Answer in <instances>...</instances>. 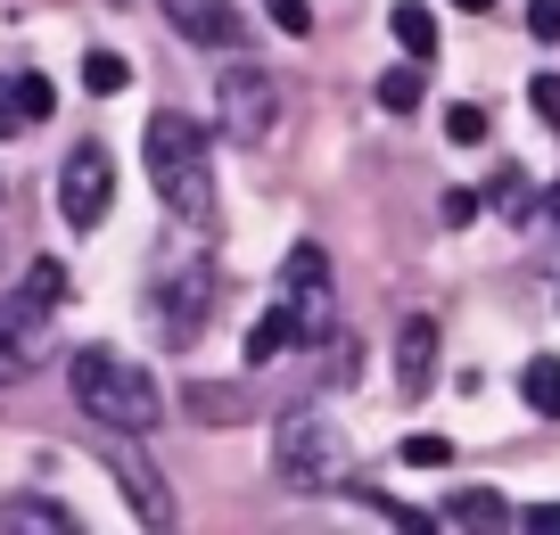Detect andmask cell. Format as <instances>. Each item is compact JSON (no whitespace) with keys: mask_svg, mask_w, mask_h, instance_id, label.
I'll return each mask as SVG.
<instances>
[{"mask_svg":"<svg viewBox=\"0 0 560 535\" xmlns=\"http://www.w3.org/2000/svg\"><path fill=\"white\" fill-rule=\"evenodd\" d=\"M454 9H478V18H487V9H494V0H454Z\"/></svg>","mask_w":560,"mask_h":535,"instance_id":"obj_32","label":"cell"},{"mask_svg":"<svg viewBox=\"0 0 560 535\" xmlns=\"http://www.w3.org/2000/svg\"><path fill=\"white\" fill-rule=\"evenodd\" d=\"M140 156H149V190H158L190 231H207V223H214L207 132H198L190 116H174V107H158V116H149V132H140Z\"/></svg>","mask_w":560,"mask_h":535,"instance_id":"obj_1","label":"cell"},{"mask_svg":"<svg viewBox=\"0 0 560 535\" xmlns=\"http://www.w3.org/2000/svg\"><path fill=\"white\" fill-rule=\"evenodd\" d=\"M165 25H174L182 42H198V50H240V9L231 0H158Z\"/></svg>","mask_w":560,"mask_h":535,"instance_id":"obj_9","label":"cell"},{"mask_svg":"<svg viewBox=\"0 0 560 535\" xmlns=\"http://www.w3.org/2000/svg\"><path fill=\"white\" fill-rule=\"evenodd\" d=\"M520 527H536V535H560V502H536V511H520Z\"/></svg>","mask_w":560,"mask_h":535,"instance_id":"obj_29","label":"cell"},{"mask_svg":"<svg viewBox=\"0 0 560 535\" xmlns=\"http://www.w3.org/2000/svg\"><path fill=\"white\" fill-rule=\"evenodd\" d=\"M445 140H454V149H478V140H487V107H445Z\"/></svg>","mask_w":560,"mask_h":535,"instance_id":"obj_20","label":"cell"},{"mask_svg":"<svg viewBox=\"0 0 560 535\" xmlns=\"http://www.w3.org/2000/svg\"><path fill=\"white\" fill-rule=\"evenodd\" d=\"M527 107H536V124L560 132V74H536V83H527Z\"/></svg>","mask_w":560,"mask_h":535,"instance_id":"obj_24","label":"cell"},{"mask_svg":"<svg viewBox=\"0 0 560 535\" xmlns=\"http://www.w3.org/2000/svg\"><path fill=\"white\" fill-rule=\"evenodd\" d=\"M438 214H445L454 231H462V223H478V190H445V207H438Z\"/></svg>","mask_w":560,"mask_h":535,"instance_id":"obj_28","label":"cell"},{"mask_svg":"<svg viewBox=\"0 0 560 535\" xmlns=\"http://www.w3.org/2000/svg\"><path fill=\"white\" fill-rule=\"evenodd\" d=\"M272 462L289 486H330V478H347V437H338L330 412H289L272 437Z\"/></svg>","mask_w":560,"mask_h":535,"instance_id":"obj_5","label":"cell"},{"mask_svg":"<svg viewBox=\"0 0 560 535\" xmlns=\"http://www.w3.org/2000/svg\"><path fill=\"white\" fill-rule=\"evenodd\" d=\"M280 313H289V329H298V346H330L338 338V296H330V256H322L314 240L289 247V264H280Z\"/></svg>","mask_w":560,"mask_h":535,"instance_id":"obj_3","label":"cell"},{"mask_svg":"<svg viewBox=\"0 0 560 535\" xmlns=\"http://www.w3.org/2000/svg\"><path fill=\"white\" fill-rule=\"evenodd\" d=\"M124 83H132V67H124L116 50H91V58H83V91H100V100H116Z\"/></svg>","mask_w":560,"mask_h":535,"instance_id":"obj_19","label":"cell"},{"mask_svg":"<svg viewBox=\"0 0 560 535\" xmlns=\"http://www.w3.org/2000/svg\"><path fill=\"white\" fill-rule=\"evenodd\" d=\"M272 25L280 34H305V25H314V0H272Z\"/></svg>","mask_w":560,"mask_h":535,"instance_id":"obj_27","label":"cell"},{"mask_svg":"<svg viewBox=\"0 0 560 535\" xmlns=\"http://www.w3.org/2000/svg\"><path fill=\"white\" fill-rule=\"evenodd\" d=\"M527 34H536V42H560V0H527Z\"/></svg>","mask_w":560,"mask_h":535,"instance_id":"obj_26","label":"cell"},{"mask_svg":"<svg viewBox=\"0 0 560 535\" xmlns=\"http://www.w3.org/2000/svg\"><path fill=\"white\" fill-rule=\"evenodd\" d=\"M214 124H223L231 140H272L280 124V83L256 67V58H223V74H214Z\"/></svg>","mask_w":560,"mask_h":535,"instance_id":"obj_4","label":"cell"},{"mask_svg":"<svg viewBox=\"0 0 560 535\" xmlns=\"http://www.w3.org/2000/svg\"><path fill=\"white\" fill-rule=\"evenodd\" d=\"M158 322H165V338L174 346H190L198 329H207V305H214V264H182V272H165V289H158Z\"/></svg>","mask_w":560,"mask_h":535,"instance_id":"obj_8","label":"cell"},{"mask_svg":"<svg viewBox=\"0 0 560 535\" xmlns=\"http://www.w3.org/2000/svg\"><path fill=\"white\" fill-rule=\"evenodd\" d=\"M18 124H25V116H18V83H0V140L18 132Z\"/></svg>","mask_w":560,"mask_h":535,"instance_id":"obj_30","label":"cell"},{"mask_svg":"<svg viewBox=\"0 0 560 535\" xmlns=\"http://www.w3.org/2000/svg\"><path fill=\"white\" fill-rule=\"evenodd\" d=\"M42 346H50V322H42V313L0 305V387H9V380H25V371L42 363Z\"/></svg>","mask_w":560,"mask_h":535,"instance_id":"obj_10","label":"cell"},{"mask_svg":"<svg viewBox=\"0 0 560 535\" xmlns=\"http://www.w3.org/2000/svg\"><path fill=\"white\" fill-rule=\"evenodd\" d=\"M190 412L198 420H231L240 412V387H190Z\"/></svg>","mask_w":560,"mask_h":535,"instance_id":"obj_23","label":"cell"},{"mask_svg":"<svg viewBox=\"0 0 560 535\" xmlns=\"http://www.w3.org/2000/svg\"><path fill=\"white\" fill-rule=\"evenodd\" d=\"M494 207H503L511 223H527V214H536V190H527L520 173H503V182H494Z\"/></svg>","mask_w":560,"mask_h":535,"instance_id":"obj_22","label":"cell"},{"mask_svg":"<svg viewBox=\"0 0 560 535\" xmlns=\"http://www.w3.org/2000/svg\"><path fill=\"white\" fill-rule=\"evenodd\" d=\"M107 207H116V165H107L100 140H83V149L58 165V214H67L74 231H100Z\"/></svg>","mask_w":560,"mask_h":535,"instance_id":"obj_6","label":"cell"},{"mask_svg":"<svg viewBox=\"0 0 560 535\" xmlns=\"http://www.w3.org/2000/svg\"><path fill=\"white\" fill-rule=\"evenodd\" d=\"M503 495H494V486H462L454 502H445V527H503Z\"/></svg>","mask_w":560,"mask_h":535,"instance_id":"obj_14","label":"cell"},{"mask_svg":"<svg viewBox=\"0 0 560 535\" xmlns=\"http://www.w3.org/2000/svg\"><path fill=\"white\" fill-rule=\"evenodd\" d=\"M544 214H552V231H560V182H552V190H544Z\"/></svg>","mask_w":560,"mask_h":535,"instance_id":"obj_31","label":"cell"},{"mask_svg":"<svg viewBox=\"0 0 560 535\" xmlns=\"http://www.w3.org/2000/svg\"><path fill=\"white\" fill-rule=\"evenodd\" d=\"M387 25H396V42H404V58H438V9H420V0H396L387 9Z\"/></svg>","mask_w":560,"mask_h":535,"instance_id":"obj_12","label":"cell"},{"mask_svg":"<svg viewBox=\"0 0 560 535\" xmlns=\"http://www.w3.org/2000/svg\"><path fill=\"white\" fill-rule=\"evenodd\" d=\"M404 462L412 469H445L454 462V437H404Z\"/></svg>","mask_w":560,"mask_h":535,"instance_id":"obj_21","label":"cell"},{"mask_svg":"<svg viewBox=\"0 0 560 535\" xmlns=\"http://www.w3.org/2000/svg\"><path fill=\"white\" fill-rule=\"evenodd\" d=\"M420 100H429V67H420V58H404V67H387V74H380V107L412 116Z\"/></svg>","mask_w":560,"mask_h":535,"instance_id":"obj_15","label":"cell"},{"mask_svg":"<svg viewBox=\"0 0 560 535\" xmlns=\"http://www.w3.org/2000/svg\"><path fill=\"white\" fill-rule=\"evenodd\" d=\"M396 380H404V396H429V380H438V322L429 313H412L396 329Z\"/></svg>","mask_w":560,"mask_h":535,"instance_id":"obj_11","label":"cell"},{"mask_svg":"<svg viewBox=\"0 0 560 535\" xmlns=\"http://www.w3.org/2000/svg\"><path fill=\"white\" fill-rule=\"evenodd\" d=\"M18 116H25V124L50 116V83H42V74H18Z\"/></svg>","mask_w":560,"mask_h":535,"instance_id":"obj_25","label":"cell"},{"mask_svg":"<svg viewBox=\"0 0 560 535\" xmlns=\"http://www.w3.org/2000/svg\"><path fill=\"white\" fill-rule=\"evenodd\" d=\"M9 527H42V535H67V527H74V511H67V502H50V495H25V502H9Z\"/></svg>","mask_w":560,"mask_h":535,"instance_id":"obj_16","label":"cell"},{"mask_svg":"<svg viewBox=\"0 0 560 535\" xmlns=\"http://www.w3.org/2000/svg\"><path fill=\"white\" fill-rule=\"evenodd\" d=\"M67 387H74V404H83L100 429H124V437L158 429V412H165L158 380H149L140 363H124V354H107V346H83V354H74Z\"/></svg>","mask_w":560,"mask_h":535,"instance_id":"obj_2","label":"cell"},{"mask_svg":"<svg viewBox=\"0 0 560 535\" xmlns=\"http://www.w3.org/2000/svg\"><path fill=\"white\" fill-rule=\"evenodd\" d=\"M520 396H527V412H544V420L560 412V363H552V354H544V363H527Z\"/></svg>","mask_w":560,"mask_h":535,"instance_id":"obj_18","label":"cell"},{"mask_svg":"<svg viewBox=\"0 0 560 535\" xmlns=\"http://www.w3.org/2000/svg\"><path fill=\"white\" fill-rule=\"evenodd\" d=\"M58 296H67V272H58L50 256H34V264H25V280H18V296H9V305H25V313H42V322H50V313H58Z\"/></svg>","mask_w":560,"mask_h":535,"instance_id":"obj_13","label":"cell"},{"mask_svg":"<svg viewBox=\"0 0 560 535\" xmlns=\"http://www.w3.org/2000/svg\"><path fill=\"white\" fill-rule=\"evenodd\" d=\"M280 346H298V329H289V313H280V305H272V313H264V322H256V329H247V363H256V371H264V363H272V354H280Z\"/></svg>","mask_w":560,"mask_h":535,"instance_id":"obj_17","label":"cell"},{"mask_svg":"<svg viewBox=\"0 0 560 535\" xmlns=\"http://www.w3.org/2000/svg\"><path fill=\"white\" fill-rule=\"evenodd\" d=\"M100 462L116 469V486H124V502H132V519H140V527H174V495H165V478H158V469H149L132 445H124V429H107Z\"/></svg>","mask_w":560,"mask_h":535,"instance_id":"obj_7","label":"cell"}]
</instances>
